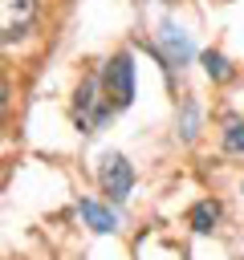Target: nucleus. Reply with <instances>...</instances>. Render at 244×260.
I'll return each instance as SVG.
<instances>
[{
	"label": "nucleus",
	"instance_id": "6e6552de",
	"mask_svg": "<svg viewBox=\"0 0 244 260\" xmlns=\"http://www.w3.org/2000/svg\"><path fill=\"white\" fill-rule=\"evenodd\" d=\"M203 69H207V77L211 81H232V65H228V57H220V53H203Z\"/></svg>",
	"mask_w": 244,
	"mask_h": 260
},
{
	"label": "nucleus",
	"instance_id": "1a4fd4ad",
	"mask_svg": "<svg viewBox=\"0 0 244 260\" xmlns=\"http://www.w3.org/2000/svg\"><path fill=\"white\" fill-rule=\"evenodd\" d=\"M224 146H228V150H236V154L244 150V122H236V118L228 122V134H224Z\"/></svg>",
	"mask_w": 244,
	"mask_h": 260
},
{
	"label": "nucleus",
	"instance_id": "9d476101",
	"mask_svg": "<svg viewBox=\"0 0 244 260\" xmlns=\"http://www.w3.org/2000/svg\"><path fill=\"white\" fill-rule=\"evenodd\" d=\"M183 138H195V106H183Z\"/></svg>",
	"mask_w": 244,
	"mask_h": 260
},
{
	"label": "nucleus",
	"instance_id": "0eeeda50",
	"mask_svg": "<svg viewBox=\"0 0 244 260\" xmlns=\"http://www.w3.org/2000/svg\"><path fill=\"white\" fill-rule=\"evenodd\" d=\"M216 215H220V207H216L211 199H203V203H195V207H191V228H195V232H211Z\"/></svg>",
	"mask_w": 244,
	"mask_h": 260
},
{
	"label": "nucleus",
	"instance_id": "f03ea898",
	"mask_svg": "<svg viewBox=\"0 0 244 260\" xmlns=\"http://www.w3.org/2000/svg\"><path fill=\"white\" fill-rule=\"evenodd\" d=\"M102 85H106V98L114 102V110H126L134 102V61H130V53H114L106 61Z\"/></svg>",
	"mask_w": 244,
	"mask_h": 260
},
{
	"label": "nucleus",
	"instance_id": "7ed1b4c3",
	"mask_svg": "<svg viewBox=\"0 0 244 260\" xmlns=\"http://www.w3.org/2000/svg\"><path fill=\"white\" fill-rule=\"evenodd\" d=\"M37 20V0H0V32L4 41H16L33 28Z\"/></svg>",
	"mask_w": 244,
	"mask_h": 260
},
{
	"label": "nucleus",
	"instance_id": "20e7f679",
	"mask_svg": "<svg viewBox=\"0 0 244 260\" xmlns=\"http://www.w3.org/2000/svg\"><path fill=\"white\" fill-rule=\"evenodd\" d=\"M98 179H102V191H106L110 199H126L130 187H134V171H130V162H126L122 154H106Z\"/></svg>",
	"mask_w": 244,
	"mask_h": 260
},
{
	"label": "nucleus",
	"instance_id": "f257e3e1",
	"mask_svg": "<svg viewBox=\"0 0 244 260\" xmlns=\"http://www.w3.org/2000/svg\"><path fill=\"white\" fill-rule=\"evenodd\" d=\"M102 93H106L102 77H85V81L77 85V93H73V118H77V130H81V134H94V130L114 114V102L102 98Z\"/></svg>",
	"mask_w": 244,
	"mask_h": 260
},
{
	"label": "nucleus",
	"instance_id": "423d86ee",
	"mask_svg": "<svg viewBox=\"0 0 244 260\" xmlns=\"http://www.w3.org/2000/svg\"><path fill=\"white\" fill-rule=\"evenodd\" d=\"M77 215H81V219H85L98 236H106V232H114V228H118L114 211H110V207H102L98 199H81V203H77Z\"/></svg>",
	"mask_w": 244,
	"mask_h": 260
},
{
	"label": "nucleus",
	"instance_id": "39448f33",
	"mask_svg": "<svg viewBox=\"0 0 244 260\" xmlns=\"http://www.w3.org/2000/svg\"><path fill=\"white\" fill-rule=\"evenodd\" d=\"M159 49H163L167 65H187L191 61V41H187V32L175 20H163L159 24Z\"/></svg>",
	"mask_w": 244,
	"mask_h": 260
}]
</instances>
